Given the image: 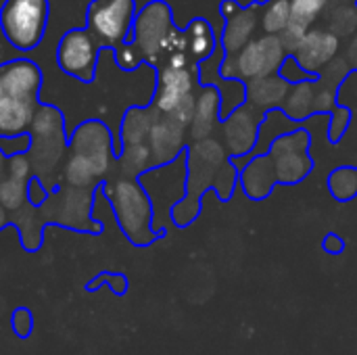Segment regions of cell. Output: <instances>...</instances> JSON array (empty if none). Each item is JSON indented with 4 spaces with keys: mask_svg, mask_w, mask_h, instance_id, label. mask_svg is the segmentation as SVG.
I'll use <instances>...</instances> for the list:
<instances>
[{
    "mask_svg": "<svg viewBox=\"0 0 357 355\" xmlns=\"http://www.w3.org/2000/svg\"><path fill=\"white\" fill-rule=\"evenodd\" d=\"M176 52L186 50L172 6L165 0H151L138 10L130 40L113 50V56L121 71H136L140 65H149L157 71Z\"/></svg>",
    "mask_w": 357,
    "mask_h": 355,
    "instance_id": "1",
    "label": "cell"
},
{
    "mask_svg": "<svg viewBox=\"0 0 357 355\" xmlns=\"http://www.w3.org/2000/svg\"><path fill=\"white\" fill-rule=\"evenodd\" d=\"M230 157L222 140L215 136L188 144L184 153V165H186L184 197L169 209V222L176 228H188L201 218L203 197L205 192L211 190L218 169Z\"/></svg>",
    "mask_w": 357,
    "mask_h": 355,
    "instance_id": "2",
    "label": "cell"
},
{
    "mask_svg": "<svg viewBox=\"0 0 357 355\" xmlns=\"http://www.w3.org/2000/svg\"><path fill=\"white\" fill-rule=\"evenodd\" d=\"M105 195L123 236L136 247H151L163 234L155 230V207L140 184L132 178H115L105 184Z\"/></svg>",
    "mask_w": 357,
    "mask_h": 355,
    "instance_id": "3",
    "label": "cell"
},
{
    "mask_svg": "<svg viewBox=\"0 0 357 355\" xmlns=\"http://www.w3.org/2000/svg\"><path fill=\"white\" fill-rule=\"evenodd\" d=\"M29 138L31 146L27 157L31 161L33 176L48 186V180L61 169L65 153L69 151V136L65 130L63 113L54 105H40L29 128Z\"/></svg>",
    "mask_w": 357,
    "mask_h": 355,
    "instance_id": "4",
    "label": "cell"
},
{
    "mask_svg": "<svg viewBox=\"0 0 357 355\" xmlns=\"http://www.w3.org/2000/svg\"><path fill=\"white\" fill-rule=\"evenodd\" d=\"M289 48L282 36H257L253 38L236 56L222 59L218 75L220 80H238L251 82L276 75L284 61L289 59Z\"/></svg>",
    "mask_w": 357,
    "mask_h": 355,
    "instance_id": "5",
    "label": "cell"
},
{
    "mask_svg": "<svg viewBox=\"0 0 357 355\" xmlns=\"http://www.w3.org/2000/svg\"><path fill=\"white\" fill-rule=\"evenodd\" d=\"M50 19V0H4L0 8V29L17 50L40 46Z\"/></svg>",
    "mask_w": 357,
    "mask_h": 355,
    "instance_id": "6",
    "label": "cell"
},
{
    "mask_svg": "<svg viewBox=\"0 0 357 355\" xmlns=\"http://www.w3.org/2000/svg\"><path fill=\"white\" fill-rule=\"evenodd\" d=\"M136 15V0H90L86 8V29L102 50L113 52L130 40Z\"/></svg>",
    "mask_w": 357,
    "mask_h": 355,
    "instance_id": "7",
    "label": "cell"
},
{
    "mask_svg": "<svg viewBox=\"0 0 357 355\" xmlns=\"http://www.w3.org/2000/svg\"><path fill=\"white\" fill-rule=\"evenodd\" d=\"M92 188H71L54 186L48 201L40 207L44 222L59 224L69 230H92L98 232L100 226L92 220Z\"/></svg>",
    "mask_w": 357,
    "mask_h": 355,
    "instance_id": "8",
    "label": "cell"
},
{
    "mask_svg": "<svg viewBox=\"0 0 357 355\" xmlns=\"http://www.w3.org/2000/svg\"><path fill=\"white\" fill-rule=\"evenodd\" d=\"M102 48L86 27L65 31L56 46V65L63 73L82 84H92L96 77L98 56Z\"/></svg>",
    "mask_w": 357,
    "mask_h": 355,
    "instance_id": "9",
    "label": "cell"
},
{
    "mask_svg": "<svg viewBox=\"0 0 357 355\" xmlns=\"http://www.w3.org/2000/svg\"><path fill=\"white\" fill-rule=\"evenodd\" d=\"M69 153L84 157L92 165L100 182L117 163L111 130L100 119H88L73 130V134L69 136Z\"/></svg>",
    "mask_w": 357,
    "mask_h": 355,
    "instance_id": "10",
    "label": "cell"
},
{
    "mask_svg": "<svg viewBox=\"0 0 357 355\" xmlns=\"http://www.w3.org/2000/svg\"><path fill=\"white\" fill-rule=\"evenodd\" d=\"M261 121H264V113L251 109L245 103L243 107L234 109L228 117H224L220 123L222 144L238 169L243 167V161L253 157L257 149Z\"/></svg>",
    "mask_w": 357,
    "mask_h": 355,
    "instance_id": "11",
    "label": "cell"
},
{
    "mask_svg": "<svg viewBox=\"0 0 357 355\" xmlns=\"http://www.w3.org/2000/svg\"><path fill=\"white\" fill-rule=\"evenodd\" d=\"M347 42L349 40L339 38L333 29L316 23L295 46H291L289 54L307 75L318 77L324 67L343 52Z\"/></svg>",
    "mask_w": 357,
    "mask_h": 355,
    "instance_id": "12",
    "label": "cell"
},
{
    "mask_svg": "<svg viewBox=\"0 0 357 355\" xmlns=\"http://www.w3.org/2000/svg\"><path fill=\"white\" fill-rule=\"evenodd\" d=\"M197 67H161L155 71L157 84L151 105L161 115L176 113L186 100L197 96V88H201Z\"/></svg>",
    "mask_w": 357,
    "mask_h": 355,
    "instance_id": "13",
    "label": "cell"
},
{
    "mask_svg": "<svg viewBox=\"0 0 357 355\" xmlns=\"http://www.w3.org/2000/svg\"><path fill=\"white\" fill-rule=\"evenodd\" d=\"M155 167L178 161L188 149V126L172 115H159L146 140Z\"/></svg>",
    "mask_w": 357,
    "mask_h": 355,
    "instance_id": "14",
    "label": "cell"
},
{
    "mask_svg": "<svg viewBox=\"0 0 357 355\" xmlns=\"http://www.w3.org/2000/svg\"><path fill=\"white\" fill-rule=\"evenodd\" d=\"M42 71L29 59H15L0 65V90L6 96L21 100H38Z\"/></svg>",
    "mask_w": 357,
    "mask_h": 355,
    "instance_id": "15",
    "label": "cell"
},
{
    "mask_svg": "<svg viewBox=\"0 0 357 355\" xmlns=\"http://www.w3.org/2000/svg\"><path fill=\"white\" fill-rule=\"evenodd\" d=\"M261 4L264 2H251L247 6H241V10L226 21L222 36H220V46L224 50V59L236 56L253 38H257Z\"/></svg>",
    "mask_w": 357,
    "mask_h": 355,
    "instance_id": "16",
    "label": "cell"
},
{
    "mask_svg": "<svg viewBox=\"0 0 357 355\" xmlns=\"http://www.w3.org/2000/svg\"><path fill=\"white\" fill-rule=\"evenodd\" d=\"M276 186V165L268 153L249 157L241 167V190L249 201H266Z\"/></svg>",
    "mask_w": 357,
    "mask_h": 355,
    "instance_id": "17",
    "label": "cell"
},
{
    "mask_svg": "<svg viewBox=\"0 0 357 355\" xmlns=\"http://www.w3.org/2000/svg\"><path fill=\"white\" fill-rule=\"evenodd\" d=\"M222 123V96L218 86H201L197 92L195 115L188 126V140H205L215 134Z\"/></svg>",
    "mask_w": 357,
    "mask_h": 355,
    "instance_id": "18",
    "label": "cell"
},
{
    "mask_svg": "<svg viewBox=\"0 0 357 355\" xmlns=\"http://www.w3.org/2000/svg\"><path fill=\"white\" fill-rule=\"evenodd\" d=\"M245 88H247V105L264 115L274 109H282L291 92V84L282 80L278 73L261 80H251L245 84Z\"/></svg>",
    "mask_w": 357,
    "mask_h": 355,
    "instance_id": "19",
    "label": "cell"
},
{
    "mask_svg": "<svg viewBox=\"0 0 357 355\" xmlns=\"http://www.w3.org/2000/svg\"><path fill=\"white\" fill-rule=\"evenodd\" d=\"M328 4L331 0H289L291 15H289V25L282 33V40L289 50L322 19Z\"/></svg>",
    "mask_w": 357,
    "mask_h": 355,
    "instance_id": "20",
    "label": "cell"
},
{
    "mask_svg": "<svg viewBox=\"0 0 357 355\" xmlns=\"http://www.w3.org/2000/svg\"><path fill=\"white\" fill-rule=\"evenodd\" d=\"M40 100H21L0 94V136L29 134Z\"/></svg>",
    "mask_w": 357,
    "mask_h": 355,
    "instance_id": "21",
    "label": "cell"
},
{
    "mask_svg": "<svg viewBox=\"0 0 357 355\" xmlns=\"http://www.w3.org/2000/svg\"><path fill=\"white\" fill-rule=\"evenodd\" d=\"M182 40H184V50L192 61V65L211 59L220 46L213 25L203 17H195L192 21H188V25L182 29Z\"/></svg>",
    "mask_w": 357,
    "mask_h": 355,
    "instance_id": "22",
    "label": "cell"
},
{
    "mask_svg": "<svg viewBox=\"0 0 357 355\" xmlns=\"http://www.w3.org/2000/svg\"><path fill=\"white\" fill-rule=\"evenodd\" d=\"M159 115L161 113L153 105H146V107H130L123 113L121 128H119L121 146H128V144H144L149 140V134H151L155 121L159 119Z\"/></svg>",
    "mask_w": 357,
    "mask_h": 355,
    "instance_id": "23",
    "label": "cell"
},
{
    "mask_svg": "<svg viewBox=\"0 0 357 355\" xmlns=\"http://www.w3.org/2000/svg\"><path fill=\"white\" fill-rule=\"evenodd\" d=\"M314 100H316V80H305V82L291 86V92H289L280 111L295 126H301L312 115H316L314 113Z\"/></svg>",
    "mask_w": 357,
    "mask_h": 355,
    "instance_id": "24",
    "label": "cell"
},
{
    "mask_svg": "<svg viewBox=\"0 0 357 355\" xmlns=\"http://www.w3.org/2000/svg\"><path fill=\"white\" fill-rule=\"evenodd\" d=\"M155 167L149 144H128L117 153V169L121 178L140 180L146 172Z\"/></svg>",
    "mask_w": 357,
    "mask_h": 355,
    "instance_id": "25",
    "label": "cell"
},
{
    "mask_svg": "<svg viewBox=\"0 0 357 355\" xmlns=\"http://www.w3.org/2000/svg\"><path fill=\"white\" fill-rule=\"evenodd\" d=\"M276 165V180L284 186H295L303 182L314 172V157L310 153H293L274 159Z\"/></svg>",
    "mask_w": 357,
    "mask_h": 355,
    "instance_id": "26",
    "label": "cell"
},
{
    "mask_svg": "<svg viewBox=\"0 0 357 355\" xmlns=\"http://www.w3.org/2000/svg\"><path fill=\"white\" fill-rule=\"evenodd\" d=\"M10 222L19 228L21 243L27 251H36L42 245V228H44V218L40 209L25 205L23 209L10 213Z\"/></svg>",
    "mask_w": 357,
    "mask_h": 355,
    "instance_id": "27",
    "label": "cell"
},
{
    "mask_svg": "<svg viewBox=\"0 0 357 355\" xmlns=\"http://www.w3.org/2000/svg\"><path fill=\"white\" fill-rule=\"evenodd\" d=\"M61 180H63L65 186H71V188H92V190L100 182L96 172L92 169V165L84 157H79L75 153H69L65 157V161L61 165Z\"/></svg>",
    "mask_w": 357,
    "mask_h": 355,
    "instance_id": "28",
    "label": "cell"
},
{
    "mask_svg": "<svg viewBox=\"0 0 357 355\" xmlns=\"http://www.w3.org/2000/svg\"><path fill=\"white\" fill-rule=\"evenodd\" d=\"M328 192L335 201L347 203L357 197V167L356 165H339L326 178Z\"/></svg>",
    "mask_w": 357,
    "mask_h": 355,
    "instance_id": "29",
    "label": "cell"
},
{
    "mask_svg": "<svg viewBox=\"0 0 357 355\" xmlns=\"http://www.w3.org/2000/svg\"><path fill=\"white\" fill-rule=\"evenodd\" d=\"M291 6L289 0H266L261 4L259 29L266 36H282L289 25Z\"/></svg>",
    "mask_w": 357,
    "mask_h": 355,
    "instance_id": "30",
    "label": "cell"
},
{
    "mask_svg": "<svg viewBox=\"0 0 357 355\" xmlns=\"http://www.w3.org/2000/svg\"><path fill=\"white\" fill-rule=\"evenodd\" d=\"M310 149H312V132L305 130V128H301V126H297L295 130H291V132L278 136V138L270 144L268 155H270L272 159H278V157H282V155L310 153Z\"/></svg>",
    "mask_w": 357,
    "mask_h": 355,
    "instance_id": "31",
    "label": "cell"
},
{
    "mask_svg": "<svg viewBox=\"0 0 357 355\" xmlns=\"http://www.w3.org/2000/svg\"><path fill=\"white\" fill-rule=\"evenodd\" d=\"M241 186V169L236 167V163L232 159H228L215 174V180H213V186L211 190L215 192V197L222 201V203H228L236 188Z\"/></svg>",
    "mask_w": 357,
    "mask_h": 355,
    "instance_id": "32",
    "label": "cell"
},
{
    "mask_svg": "<svg viewBox=\"0 0 357 355\" xmlns=\"http://www.w3.org/2000/svg\"><path fill=\"white\" fill-rule=\"evenodd\" d=\"M27 205V184L4 178L0 182V207L6 213H15Z\"/></svg>",
    "mask_w": 357,
    "mask_h": 355,
    "instance_id": "33",
    "label": "cell"
},
{
    "mask_svg": "<svg viewBox=\"0 0 357 355\" xmlns=\"http://www.w3.org/2000/svg\"><path fill=\"white\" fill-rule=\"evenodd\" d=\"M351 119H354L351 109L347 105L339 103V107L328 115V142L331 144H339L345 138V134L351 126Z\"/></svg>",
    "mask_w": 357,
    "mask_h": 355,
    "instance_id": "34",
    "label": "cell"
},
{
    "mask_svg": "<svg viewBox=\"0 0 357 355\" xmlns=\"http://www.w3.org/2000/svg\"><path fill=\"white\" fill-rule=\"evenodd\" d=\"M339 107V92L331 90L326 86H320L316 80V100H314V113L316 115H331Z\"/></svg>",
    "mask_w": 357,
    "mask_h": 355,
    "instance_id": "35",
    "label": "cell"
},
{
    "mask_svg": "<svg viewBox=\"0 0 357 355\" xmlns=\"http://www.w3.org/2000/svg\"><path fill=\"white\" fill-rule=\"evenodd\" d=\"M6 178L17 180V182H25L29 178H33V169H31V161L27 155H15V157H6Z\"/></svg>",
    "mask_w": 357,
    "mask_h": 355,
    "instance_id": "36",
    "label": "cell"
},
{
    "mask_svg": "<svg viewBox=\"0 0 357 355\" xmlns=\"http://www.w3.org/2000/svg\"><path fill=\"white\" fill-rule=\"evenodd\" d=\"M31 146L29 134L21 136H0V153L4 157H15V155H27Z\"/></svg>",
    "mask_w": 357,
    "mask_h": 355,
    "instance_id": "37",
    "label": "cell"
},
{
    "mask_svg": "<svg viewBox=\"0 0 357 355\" xmlns=\"http://www.w3.org/2000/svg\"><path fill=\"white\" fill-rule=\"evenodd\" d=\"M10 328L19 339H27L33 331V314L27 308H17L10 314Z\"/></svg>",
    "mask_w": 357,
    "mask_h": 355,
    "instance_id": "38",
    "label": "cell"
},
{
    "mask_svg": "<svg viewBox=\"0 0 357 355\" xmlns=\"http://www.w3.org/2000/svg\"><path fill=\"white\" fill-rule=\"evenodd\" d=\"M50 188L40 180V178H29L27 180V205H31V207H36V209H40L46 201H48V197H50Z\"/></svg>",
    "mask_w": 357,
    "mask_h": 355,
    "instance_id": "39",
    "label": "cell"
},
{
    "mask_svg": "<svg viewBox=\"0 0 357 355\" xmlns=\"http://www.w3.org/2000/svg\"><path fill=\"white\" fill-rule=\"evenodd\" d=\"M345 241H343V236H339L337 232H328L326 236H324V241H322V249L328 253V255H341V253H345Z\"/></svg>",
    "mask_w": 357,
    "mask_h": 355,
    "instance_id": "40",
    "label": "cell"
},
{
    "mask_svg": "<svg viewBox=\"0 0 357 355\" xmlns=\"http://www.w3.org/2000/svg\"><path fill=\"white\" fill-rule=\"evenodd\" d=\"M238 10H241L238 0H222V2L218 4V13H220V17H222L224 21H228L230 17H234Z\"/></svg>",
    "mask_w": 357,
    "mask_h": 355,
    "instance_id": "41",
    "label": "cell"
},
{
    "mask_svg": "<svg viewBox=\"0 0 357 355\" xmlns=\"http://www.w3.org/2000/svg\"><path fill=\"white\" fill-rule=\"evenodd\" d=\"M4 174H6V157H4V155L0 153V182H2L4 178H6Z\"/></svg>",
    "mask_w": 357,
    "mask_h": 355,
    "instance_id": "42",
    "label": "cell"
},
{
    "mask_svg": "<svg viewBox=\"0 0 357 355\" xmlns=\"http://www.w3.org/2000/svg\"><path fill=\"white\" fill-rule=\"evenodd\" d=\"M8 220H10V218H8V213H6V211H4V209L0 207V230H2V228H4V226L8 224Z\"/></svg>",
    "mask_w": 357,
    "mask_h": 355,
    "instance_id": "43",
    "label": "cell"
},
{
    "mask_svg": "<svg viewBox=\"0 0 357 355\" xmlns=\"http://www.w3.org/2000/svg\"><path fill=\"white\" fill-rule=\"evenodd\" d=\"M0 94H2V90H0Z\"/></svg>",
    "mask_w": 357,
    "mask_h": 355,
    "instance_id": "44",
    "label": "cell"
},
{
    "mask_svg": "<svg viewBox=\"0 0 357 355\" xmlns=\"http://www.w3.org/2000/svg\"><path fill=\"white\" fill-rule=\"evenodd\" d=\"M356 2H357V0H356Z\"/></svg>",
    "mask_w": 357,
    "mask_h": 355,
    "instance_id": "45",
    "label": "cell"
}]
</instances>
